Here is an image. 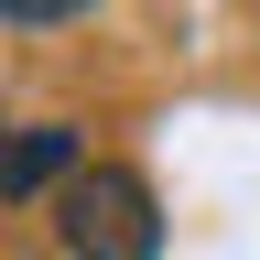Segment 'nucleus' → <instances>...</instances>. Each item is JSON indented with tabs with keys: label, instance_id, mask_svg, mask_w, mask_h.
<instances>
[{
	"label": "nucleus",
	"instance_id": "3",
	"mask_svg": "<svg viewBox=\"0 0 260 260\" xmlns=\"http://www.w3.org/2000/svg\"><path fill=\"white\" fill-rule=\"evenodd\" d=\"M87 0H0V22H76Z\"/></svg>",
	"mask_w": 260,
	"mask_h": 260
},
{
	"label": "nucleus",
	"instance_id": "1",
	"mask_svg": "<svg viewBox=\"0 0 260 260\" xmlns=\"http://www.w3.org/2000/svg\"><path fill=\"white\" fill-rule=\"evenodd\" d=\"M54 239L65 260H162V195L130 162H76L54 184Z\"/></svg>",
	"mask_w": 260,
	"mask_h": 260
},
{
	"label": "nucleus",
	"instance_id": "2",
	"mask_svg": "<svg viewBox=\"0 0 260 260\" xmlns=\"http://www.w3.org/2000/svg\"><path fill=\"white\" fill-rule=\"evenodd\" d=\"M76 162H87V130L76 119H32L22 141H0V195H11V206H22V195H54Z\"/></svg>",
	"mask_w": 260,
	"mask_h": 260
}]
</instances>
